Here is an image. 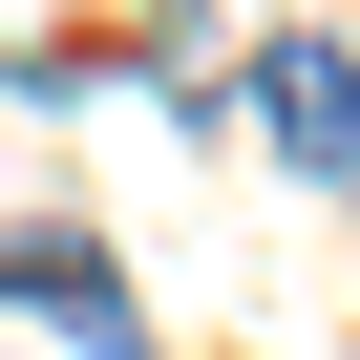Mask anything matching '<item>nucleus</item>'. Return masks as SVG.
I'll return each mask as SVG.
<instances>
[{
    "instance_id": "f257e3e1",
    "label": "nucleus",
    "mask_w": 360,
    "mask_h": 360,
    "mask_svg": "<svg viewBox=\"0 0 360 360\" xmlns=\"http://www.w3.org/2000/svg\"><path fill=\"white\" fill-rule=\"evenodd\" d=\"M255 127H276V169H318V191H360V43H255Z\"/></svg>"
},
{
    "instance_id": "f03ea898",
    "label": "nucleus",
    "mask_w": 360,
    "mask_h": 360,
    "mask_svg": "<svg viewBox=\"0 0 360 360\" xmlns=\"http://www.w3.org/2000/svg\"><path fill=\"white\" fill-rule=\"evenodd\" d=\"M0 297H43V318H85V339L127 360V276H106L85 233H0Z\"/></svg>"
}]
</instances>
